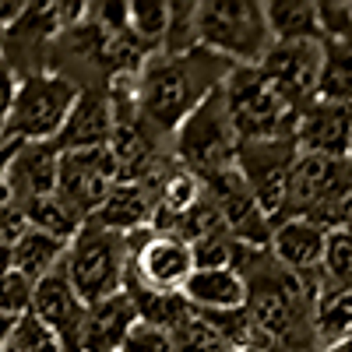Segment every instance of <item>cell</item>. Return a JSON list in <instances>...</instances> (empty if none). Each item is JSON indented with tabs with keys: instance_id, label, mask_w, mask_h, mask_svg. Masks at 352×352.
<instances>
[{
	"instance_id": "cell-1",
	"label": "cell",
	"mask_w": 352,
	"mask_h": 352,
	"mask_svg": "<svg viewBox=\"0 0 352 352\" xmlns=\"http://www.w3.org/2000/svg\"><path fill=\"white\" fill-rule=\"evenodd\" d=\"M232 268L240 272L247 300L243 310L257 324L272 352H320L314 331L317 285L282 268L268 247H236Z\"/></svg>"
},
{
	"instance_id": "cell-2",
	"label": "cell",
	"mask_w": 352,
	"mask_h": 352,
	"mask_svg": "<svg viewBox=\"0 0 352 352\" xmlns=\"http://www.w3.org/2000/svg\"><path fill=\"white\" fill-rule=\"evenodd\" d=\"M232 64L215 56L212 50L194 46L187 53H166L155 50L138 71L134 99L138 113L148 120L159 134L173 138L187 116L208 99L215 88L226 85Z\"/></svg>"
},
{
	"instance_id": "cell-3",
	"label": "cell",
	"mask_w": 352,
	"mask_h": 352,
	"mask_svg": "<svg viewBox=\"0 0 352 352\" xmlns=\"http://www.w3.org/2000/svg\"><path fill=\"white\" fill-rule=\"evenodd\" d=\"M197 46L212 50L232 67H257L272 50L264 4L261 0H201Z\"/></svg>"
},
{
	"instance_id": "cell-4",
	"label": "cell",
	"mask_w": 352,
	"mask_h": 352,
	"mask_svg": "<svg viewBox=\"0 0 352 352\" xmlns=\"http://www.w3.org/2000/svg\"><path fill=\"white\" fill-rule=\"evenodd\" d=\"M236 148H240V138L232 131L222 88H215L169 138L173 162L184 173L197 176V180H208V176L232 169L236 166Z\"/></svg>"
},
{
	"instance_id": "cell-5",
	"label": "cell",
	"mask_w": 352,
	"mask_h": 352,
	"mask_svg": "<svg viewBox=\"0 0 352 352\" xmlns=\"http://www.w3.org/2000/svg\"><path fill=\"white\" fill-rule=\"evenodd\" d=\"M64 272H67L74 292L85 300V307L102 296H113V292H120L127 285L131 243L120 232L102 229L96 222H85L78 229V236L67 243Z\"/></svg>"
},
{
	"instance_id": "cell-6",
	"label": "cell",
	"mask_w": 352,
	"mask_h": 352,
	"mask_svg": "<svg viewBox=\"0 0 352 352\" xmlns=\"http://www.w3.org/2000/svg\"><path fill=\"white\" fill-rule=\"evenodd\" d=\"M222 99L240 141L292 138V131H296L300 113L264 81L257 67H232L222 85Z\"/></svg>"
},
{
	"instance_id": "cell-7",
	"label": "cell",
	"mask_w": 352,
	"mask_h": 352,
	"mask_svg": "<svg viewBox=\"0 0 352 352\" xmlns=\"http://www.w3.org/2000/svg\"><path fill=\"white\" fill-rule=\"evenodd\" d=\"M78 92L81 88L74 81H67L64 74H53V71L18 78L11 116H8V127H4V144L53 141L60 134Z\"/></svg>"
},
{
	"instance_id": "cell-8",
	"label": "cell",
	"mask_w": 352,
	"mask_h": 352,
	"mask_svg": "<svg viewBox=\"0 0 352 352\" xmlns=\"http://www.w3.org/2000/svg\"><path fill=\"white\" fill-rule=\"evenodd\" d=\"M131 243V272L124 289L155 292V296H180V289L194 275V250L187 240L173 236V232H152L141 229Z\"/></svg>"
},
{
	"instance_id": "cell-9",
	"label": "cell",
	"mask_w": 352,
	"mask_h": 352,
	"mask_svg": "<svg viewBox=\"0 0 352 352\" xmlns=\"http://www.w3.org/2000/svg\"><path fill=\"white\" fill-rule=\"evenodd\" d=\"M300 148L292 138H272V141H240L236 148V173L247 180L254 190L257 204L264 215L272 219V226L282 215L285 204V187H289V173L296 162Z\"/></svg>"
},
{
	"instance_id": "cell-10",
	"label": "cell",
	"mask_w": 352,
	"mask_h": 352,
	"mask_svg": "<svg viewBox=\"0 0 352 352\" xmlns=\"http://www.w3.org/2000/svg\"><path fill=\"white\" fill-rule=\"evenodd\" d=\"M120 184L116 159L109 148H92V152H60V169H56V194H60L71 208L88 222L113 187Z\"/></svg>"
},
{
	"instance_id": "cell-11",
	"label": "cell",
	"mask_w": 352,
	"mask_h": 352,
	"mask_svg": "<svg viewBox=\"0 0 352 352\" xmlns=\"http://www.w3.org/2000/svg\"><path fill=\"white\" fill-rule=\"evenodd\" d=\"M257 71L296 113L320 99V43H272Z\"/></svg>"
},
{
	"instance_id": "cell-12",
	"label": "cell",
	"mask_w": 352,
	"mask_h": 352,
	"mask_svg": "<svg viewBox=\"0 0 352 352\" xmlns=\"http://www.w3.org/2000/svg\"><path fill=\"white\" fill-rule=\"evenodd\" d=\"M320 21V99L352 106V4L317 0Z\"/></svg>"
},
{
	"instance_id": "cell-13",
	"label": "cell",
	"mask_w": 352,
	"mask_h": 352,
	"mask_svg": "<svg viewBox=\"0 0 352 352\" xmlns=\"http://www.w3.org/2000/svg\"><path fill=\"white\" fill-rule=\"evenodd\" d=\"M204 194L215 201V208L229 229V236L243 243V247H268L272 240V219L264 215V208L257 204L254 190L247 187V180L236 173V166L201 180Z\"/></svg>"
},
{
	"instance_id": "cell-14",
	"label": "cell",
	"mask_w": 352,
	"mask_h": 352,
	"mask_svg": "<svg viewBox=\"0 0 352 352\" xmlns=\"http://www.w3.org/2000/svg\"><path fill=\"white\" fill-rule=\"evenodd\" d=\"M300 155H324V159H349L352 148V106L335 99H314L296 120L292 131Z\"/></svg>"
},
{
	"instance_id": "cell-15",
	"label": "cell",
	"mask_w": 352,
	"mask_h": 352,
	"mask_svg": "<svg viewBox=\"0 0 352 352\" xmlns=\"http://www.w3.org/2000/svg\"><path fill=\"white\" fill-rule=\"evenodd\" d=\"M113 102L106 85H88L78 92L67 120L60 134L53 138V144L60 152H92V148H109L113 141Z\"/></svg>"
},
{
	"instance_id": "cell-16",
	"label": "cell",
	"mask_w": 352,
	"mask_h": 352,
	"mask_svg": "<svg viewBox=\"0 0 352 352\" xmlns=\"http://www.w3.org/2000/svg\"><path fill=\"white\" fill-rule=\"evenodd\" d=\"M32 317H39L43 324L60 338L64 352H81V320H85V300L74 292L64 264L43 282H36L32 292Z\"/></svg>"
},
{
	"instance_id": "cell-17",
	"label": "cell",
	"mask_w": 352,
	"mask_h": 352,
	"mask_svg": "<svg viewBox=\"0 0 352 352\" xmlns=\"http://www.w3.org/2000/svg\"><path fill=\"white\" fill-rule=\"evenodd\" d=\"M56 169H60V148L53 141L14 144V155L4 169V194L14 204L56 194Z\"/></svg>"
},
{
	"instance_id": "cell-18",
	"label": "cell",
	"mask_w": 352,
	"mask_h": 352,
	"mask_svg": "<svg viewBox=\"0 0 352 352\" xmlns=\"http://www.w3.org/2000/svg\"><path fill=\"white\" fill-rule=\"evenodd\" d=\"M138 320H141V314H138L134 296L127 289H120L113 296H102L85 307L78 345H81V352H120V345L127 342Z\"/></svg>"
},
{
	"instance_id": "cell-19",
	"label": "cell",
	"mask_w": 352,
	"mask_h": 352,
	"mask_svg": "<svg viewBox=\"0 0 352 352\" xmlns=\"http://www.w3.org/2000/svg\"><path fill=\"white\" fill-rule=\"evenodd\" d=\"M159 173L148 176V180L116 184L113 194L106 197V204L88 222L113 229V232H120V236H134L141 229H152V219H155V208H159Z\"/></svg>"
},
{
	"instance_id": "cell-20",
	"label": "cell",
	"mask_w": 352,
	"mask_h": 352,
	"mask_svg": "<svg viewBox=\"0 0 352 352\" xmlns=\"http://www.w3.org/2000/svg\"><path fill=\"white\" fill-rule=\"evenodd\" d=\"M324 247H328V229H320L307 219H282L272 226V240H268L272 257L282 268L296 272L314 285H317L320 261H324Z\"/></svg>"
},
{
	"instance_id": "cell-21",
	"label": "cell",
	"mask_w": 352,
	"mask_h": 352,
	"mask_svg": "<svg viewBox=\"0 0 352 352\" xmlns=\"http://www.w3.org/2000/svg\"><path fill=\"white\" fill-rule=\"evenodd\" d=\"M180 296L197 314H222V310H240L247 300V289L236 268H194Z\"/></svg>"
},
{
	"instance_id": "cell-22",
	"label": "cell",
	"mask_w": 352,
	"mask_h": 352,
	"mask_svg": "<svg viewBox=\"0 0 352 352\" xmlns=\"http://www.w3.org/2000/svg\"><path fill=\"white\" fill-rule=\"evenodd\" d=\"M264 18L272 43H320L317 0H268Z\"/></svg>"
},
{
	"instance_id": "cell-23",
	"label": "cell",
	"mask_w": 352,
	"mask_h": 352,
	"mask_svg": "<svg viewBox=\"0 0 352 352\" xmlns=\"http://www.w3.org/2000/svg\"><path fill=\"white\" fill-rule=\"evenodd\" d=\"M11 254H14V272L18 275H25L28 282H43L46 275H53L64 264L67 243L46 236V232H39V229H28L25 236L11 247Z\"/></svg>"
},
{
	"instance_id": "cell-24",
	"label": "cell",
	"mask_w": 352,
	"mask_h": 352,
	"mask_svg": "<svg viewBox=\"0 0 352 352\" xmlns=\"http://www.w3.org/2000/svg\"><path fill=\"white\" fill-rule=\"evenodd\" d=\"M21 212L28 219V229H39V232H46V236L64 240V243H71L78 236V229L85 226V219L60 194H46V197L28 201V204H21Z\"/></svg>"
},
{
	"instance_id": "cell-25",
	"label": "cell",
	"mask_w": 352,
	"mask_h": 352,
	"mask_svg": "<svg viewBox=\"0 0 352 352\" xmlns=\"http://www.w3.org/2000/svg\"><path fill=\"white\" fill-rule=\"evenodd\" d=\"M320 292H349L352 296V229H331L324 261L317 272V296Z\"/></svg>"
},
{
	"instance_id": "cell-26",
	"label": "cell",
	"mask_w": 352,
	"mask_h": 352,
	"mask_svg": "<svg viewBox=\"0 0 352 352\" xmlns=\"http://www.w3.org/2000/svg\"><path fill=\"white\" fill-rule=\"evenodd\" d=\"M166 335H169L173 352H229V345L215 331V324L197 310H187Z\"/></svg>"
},
{
	"instance_id": "cell-27",
	"label": "cell",
	"mask_w": 352,
	"mask_h": 352,
	"mask_svg": "<svg viewBox=\"0 0 352 352\" xmlns=\"http://www.w3.org/2000/svg\"><path fill=\"white\" fill-rule=\"evenodd\" d=\"M314 331L320 349L352 335V296L349 292H320L314 303Z\"/></svg>"
},
{
	"instance_id": "cell-28",
	"label": "cell",
	"mask_w": 352,
	"mask_h": 352,
	"mask_svg": "<svg viewBox=\"0 0 352 352\" xmlns=\"http://www.w3.org/2000/svg\"><path fill=\"white\" fill-rule=\"evenodd\" d=\"M166 28H169V4H166V0H131L127 32L148 53L162 50Z\"/></svg>"
},
{
	"instance_id": "cell-29",
	"label": "cell",
	"mask_w": 352,
	"mask_h": 352,
	"mask_svg": "<svg viewBox=\"0 0 352 352\" xmlns=\"http://www.w3.org/2000/svg\"><path fill=\"white\" fill-rule=\"evenodd\" d=\"M197 46V0H173L169 28H166V53H187Z\"/></svg>"
},
{
	"instance_id": "cell-30",
	"label": "cell",
	"mask_w": 352,
	"mask_h": 352,
	"mask_svg": "<svg viewBox=\"0 0 352 352\" xmlns=\"http://www.w3.org/2000/svg\"><path fill=\"white\" fill-rule=\"evenodd\" d=\"M4 352H64V345L39 317L25 314V317H18V324H14Z\"/></svg>"
},
{
	"instance_id": "cell-31",
	"label": "cell",
	"mask_w": 352,
	"mask_h": 352,
	"mask_svg": "<svg viewBox=\"0 0 352 352\" xmlns=\"http://www.w3.org/2000/svg\"><path fill=\"white\" fill-rule=\"evenodd\" d=\"M32 292H36V282H28L14 268L8 275H0V314H8V317L32 314Z\"/></svg>"
},
{
	"instance_id": "cell-32",
	"label": "cell",
	"mask_w": 352,
	"mask_h": 352,
	"mask_svg": "<svg viewBox=\"0 0 352 352\" xmlns=\"http://www.w3.org/2000/svg\"><path fill=\"white\" fill-rule=\"evenodd\" d=\"M120 352H173V345H169V335L162 328H152L144 320H138L134 331L127 335V342L120 345Z\"/></svg>"
},
{
	"instance_id": "cell-33",
	"label": "cell",
	"mask_w": 352,
	"mask_h": 352,
	"mask_svg": "<svg viewBox=\"0 0 352 352\" xmlns=\"http://www.w3.org/2000/svg\"><path fill=\"white\" fill-rule=\"evenodd\" d=\"M28 232V219L21 212V204H14L11 197H0V243L14 247Z\"/></svg>"
},
{
	"instance_id": "cell-34",
	"label": "cell",
	"mask_w": 352,
	"mask_h": 352,
	"mask_svg": "<svg viewBox=\"0 0 352 352\" xmlns=\"http://www.w3.org/2000/svg\"><path fill=\"white\" fill-rule=\"evenodd\" d=\"M14 88H18V74L0 60V144H4V127H8V116H11Z\"/></svg>"
},
{
	"instance_id": "cell-35",
	"label": "cell",
	"mask_w": 352,
	"mask_h": 352,
	"mask_svg": "<svg viewBox=\"0 0 352 352\" xmlns=\"http://www.w3.org/2000/svg\"><path fill=\"white\" fill-rule=\"evenodd\" d=\"M14 324H18V317H8V314H0V352H4V345H8V338H11Z\"/></svg>"
},
{
	"instance_id": "cell-36",
	"label": "cell",
	"mask_w": 352,
	"mask_h": 352,
	"mask_svg": "<svg viewBox=\"0 0 352 352\" xmlns=\"http://www.w3.org/2000/svg\"><path fill=\"white\" fill-rule=\"evenodd\" d=\"M11 155H14V144H0V197H8L4 194V169H8Z\"/></svg>"
},
{
	"instance_id": "cell-37",
	"label": "cell",
	"mask_w": 352,
	"mask_h": 352,
	"mask_svg": "<svg viewBox=\"0 0 352 352\" xmlns=\"http://www.w3.org/2000/svg\"><path fill=\"white\" fill-rule=\"evenodd\" d=\"M11 268H14V254H11V247L0 243V275H8Z\"/></svg>"
},
{
	"instance_id": "cell-38",
	"label": "cell",
	"mask_w": 352,
	"mask_h": 352,
	"mask_svg": "<svg viewBox=\"0 0 352 352\" xmlns=\"http://www.w3.org/2000/svg\"><path fill=\"white\" fill-rule=\"evenodd\" d=\"M320 352H352V335H345V338H338V342H331V345H324Z\"/></svg>"
},
{
	"instance_id": "cell-39",
	"label": "cell",
	"mask_w": 352,
	"mask_h": 352,
	"mask_svg": "<svg viewBox=\"0 0 352 352\" xmlns=\"http://www.w3.org/2000/svg\"><path fill=\"white\" fill-rule=\"evenodd\" d=\"M232 352H268V349H232Z\"/></svg>"
},
{
	"instance_id": "cell-40",
	"label": "cell",
	"mask_w": 352,
	"mask_h": 352,
	"mask_svg": "<svg viewBox=\"0 0 352 352\" xmlns=\"http://www.w3.org/2000/svg\"><path fill=\"white\" fill-rule=\"evenodd\" d=\"M0 46H4V28H0Z\"/></svg>"
},
{
	"instance_id": "cell-41",
	"label": "cell",
	"mask_w": 352,
	"mask_h": 352,
	"mask_svg": "<svg viewBox=\"0 0 352 352\" xmlns=\"http://www.w3.org/2000/svg\"><path fill=\"white\" fill-rule=\"evenodd\" d=\"M349 162H352V148H349Z\"/></svg>"
}]
</instances>
